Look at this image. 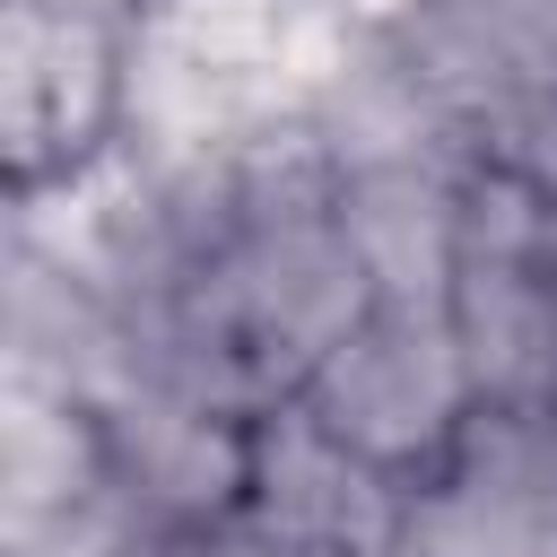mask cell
<instances>
[{
    "label": "cell",
    "mask_w": 557,
    "mask_h": 557,
    "mask_svg": "<svg viewBox=\"0 0 557 557\" xmlns=\"http://www.w3.org/2000/svg\"><path fill=\"white\" fill-rule=\"evenodd\" d=\"M331 9H357V17H392V9H409V0H331Z\"/></svg>",
    "instance_id": "1"
}]
</instances>
